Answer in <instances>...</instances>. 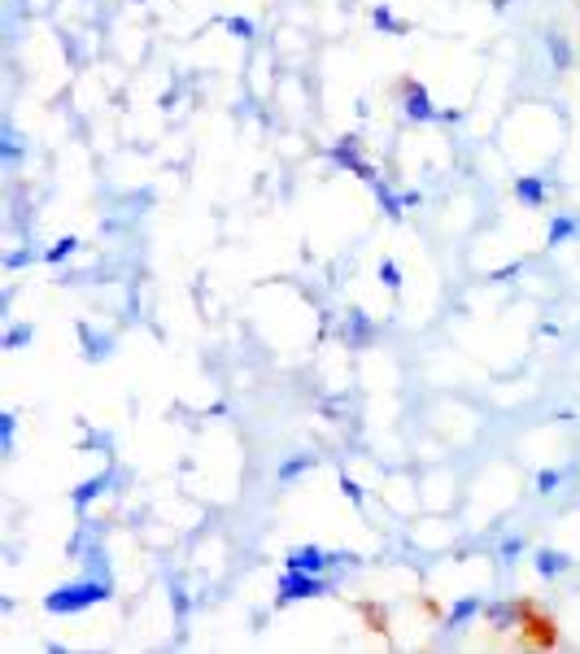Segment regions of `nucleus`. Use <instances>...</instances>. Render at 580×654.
<instances>
[{
    "mask_svg": "<svg viewBox=\"0 0 580 654\" xmlns=\"http://www.w3.org/2000/svg\"><path fill=\"white\" fill-rule=\"evenodd\" d=\"M437 122H445V127H459V122H462V109H459V105H440V109H437Z\"/></svg>",
    "mask_w": 580,
    "mask_h": 654,
    "instance_id": "30",
    "label": "nucleus"
},
{
    "mask_svg": "<svg viewBox=\"0 0 580 654\" xmlns=\"http://www.w3.org/2000/svg\"><path fill=\"white\" fill-rule=\"evenodd\" d=\"M79 244H83L79 236H57L48 249H40V262L44 266H61V262H70L75 254H79Z\"/></svg>",
    "mask_w": 580,
    "mask_h": 654,
    "instance_id": "19",
    "label": "nucleus"
},
{
    "mask_svg": "<svg viewBox=\"0 0 580 654\" xmlns=\"http://www.w3.org/2000/svg\"><path fill=\"white\" fill-rule=\"evenodd\" d=\"M376 337H380V323L367 315L362 306H349V310H345V323H340V340H345L349 349H367Z\"/></svg>",
    "mask_w": 580,
    "mask_h": 654,
    "instance_id": "6",
    "label": "nucleus"
},
{
    "mask_svg": "<svg viewBox=\"0 0 580 654\" xmlns=\"http://www.w3.org/2000/svg\"><path fill=\"white\" fill-rule=\"evenodd\" d=\"M79 337H83V345H88V358H92V362L109 358V349H114V340H109V337H97V332H92L88 323L79 327Z\"/></svg>",
    "mask_w": 580,
    "mask_h": 654,
    "instance_id": "24",
    "label": "nucleus"
},
{
    "mask_svg": "<svg viewBox=\"0 0 580 654\" xmlns=\"http://www.w3.org/2000/svg\"><path fill=\"white\" fill-rule=\"evenodd\" d=\"M223 31H227L232 40L249 44L254 36H258V22H254V18H241V14H232V18H223Z\"/></svg>",
    "mask_w": 580,
    "mask_h": 654,
    "instance_id": "23",
    "label": "nucleus"
},
{
    "mask_svg": "<svg viewBox=\"0 0 580 654\" xmlns=\"http://www.w3.org/2000/svg\"><path fill=\"white\" fill-rule=\"evenodd\" d=\"M481 615H484V597H481V594H467V597H459V602L445 611V624H440V628H450V633H462V628H467V624H476Z\"/></svg>",
    "mask_w": 580,
    "mask_h": 654,
    "instance_id": "12",
    "label": "nucleus"
},
{
    "mask_svg": "<svg viewBox=\"0 0 580 654\" xmlns=\"http://www.w3.org/2000/svg\"><path fill=\"white\" fill-rule=\"evenodd\" d=\"M576 594H580V585H576Z\"/></svg>",
    "mask_w": 580,
    "mask_h": 654,
    "instance_id": "32",
    "label": "nucleus"
},
{
    "mask_svg": "<svg viewBox=\"0 0 580 654\" xmlns=\"http://www.w3.org/2000/svg\"><path fill=\"white\" fill-rule=\"evenodd\" d=\"M520 555H523V536L520 533L502 536V545H498V563H502V567H515V563H520Z\"/></svg>",
    "mask_w": 580,
    "mask_h": 654,
    "instance_id": "25",
    "label": "nucleus"
},
{
    "mask_svg": "<svg viewBox=\"0 0 580 654\" xmlns=\"http://www.w3.org/2000/svg\"><path fill=\"white\" fill-rule=\"evenodd\" d=\"M481 619L493 628V633H515V628H523V619H528V602H520V597H498V602H484Z\"/></svg>",
    "mask_w": 580,
    "mask_h": 654,
    "instance_id": "5",
    "label": "nucleus"
},
{
    "mask_svg": "<svg viewBox=\"0 0 580 654\" xmlns=\"http://www.w3.org/2000/svg\"><path fill=\"white\" fill-rule=\"evenodd\" d=\"M401 201H406V210H419V205H423V192H401Z\"/></svg>",
    "mask_w": 580,
    "mask_h": 654,
    "instance_id": "31",
    "label": "nucleus"
},
{
    "mask_svg": "<svg viewBox=\"0 0 580 654\" xmlns=\"http://www.w3.org/2000/svg\"><path fill=\"white\" fill-rule=\"evenodd\" d=\"M337 489H340V497H345V502H349L354 511H362V506H367V489H362V484H358L354 476H349L345 467L337 472Z\"/></svg>",
    "mask_w": 580,
    "mask_h": 654,
    "instance_id": "20",
    "label": "nucleus"
},
{
    "mask_svg": "<svg viewBox=\"0 0 580 654\" xmlns=\"http://www.w3.org/2000/svg\"><path fill=\"white\" fill-rule=\"evenodd\" d=\"M327 161L337 166V171H349V175H358L367 188L380 179V171L367 161V153H362V136L358 131H345V136H337L332 144H327Z\"/></svg>",
    "mask_w": 580,
    "mask_h": 654,
    "instance_id": "3",
    "label": "nucleus"
},
{
    "mask_svg": "<svg viewBox=\"0 0 580 654\" xmlns=\"http://www.w3.org/2000/svg\"><path fill=\"white\" fill-rule=\"evenodd\" d=\"M109 489H114V472H97V476L79 480V484L70 489V511H75V515H88Z\"/></svg>",
    "mask_w": 580,
    "mask_h": 654,
    "instance_id": "8",
    "label": "nucleus"
},
{
    "mask_svg": "<svg viewBox=\"0 0 580 654\" xmlns=\"http://www.w3.org/2000/svg\"><path fill=\"white\" fill-rule=\"evenodd\" d=\"M26 262H36V249H9V254H5V271H18Z\"/></svg>",
    "mask_w": 580,
    "mask_h": 654,
    "instance_id": "28",
    "label": "nucleus"
},
{
    "mask_svg": "<svg viewBox=\"0 0 580 654\" xmlns=\"http://www.w3.org/2000/svg\"><path fill=\"white\" fill-rule=\"evenodd\" d=\"M79 563H83V576H75V580H66V585H57V589L44 594V611L57 615V619H66V615H83V611H92V607H100V602L114 597V572H109L105 545L88 550Z\"/></svg>",
    "mask_w": 580,
    "mask_h": 654,
    "instance_id": "1",
    "label": "nucleus"
},
{
    "mask_svg": "<svg viewBox=\"0 0 580 654\" xmlns=\"http://www.w3.org/2000/svg\"><path fill=\"white\" fill-rule=\"evenodd\" d=\"M563 480H567V472H563V467H541L537 480H533V489H537L541 497H550V493H559V489H563Z\"/></svg>",
    "mask_w": 580,
    "mask_h": 654,
    "instance_id": "22",
    "label": "nucleus"
},
{
    "mask_svg": "<svg viewBox=\"0 0 580 654\" xmlns=\"http://www.w3.org/2000/svg\"><path fill=\"white\" fill-rule=\"evenodd\" d=\"M371 192H376V201H380V210H384L388 223H401V218H406V201H401V192L388 183V179H376Z\"/></svg>",
    "mask_w": 580,
    "mask_h": 654,
    "instance_id": "16",
    "label": "nucleus"
},
{
    "mask_svg": "<svg viewBox=\"0 0 580 654\" xmlns=\"http://www.w3.org/2000/svg\"><path fill=\"white\" fill-rule=\"evenodd\" d=\"M310 472H319V454H315V450H297V454H288L280 467H275V480H280V484H297V480L310 476Z\"/></svg>",
    "mask_w": 580,
    "mask_h": 654,
    "instance_id": "13",
    "label": "nucleus"
},
{
    "mask_svg": "<svg viewBox=\"0 0 580 654\" xmlns=\"http://www.w3.org/2000/svg\"><path fill=\"white\" fill-rule=\"evenodd\" d=\"M511 192H515V201H520L523 210H541V205L550 201V179L545 175H520L515 183H511Z\"/></svg>",
    "mask_w": 580,
    "mask_h": 654,
    "instance_id": "11",
    "label": "nucleus"
},
{
    "mask_svg": "<svg viewBox=\"0 0 580 654\" xmlns=\"http://www.w3.org/2000/svg\"><path fill=\"white\" fill-rule=\"evenodd\" d=\"M171 611H175V619H188V611H192V597L180 585H171Z\"/></svg>",
    "mask_w": 580,
    "mask_h": 654,
    "instance_id": "27",
    "label": "nucleus"
},
{
    "mask_svg": "<svg viewBox=\"0 0 580 654\" xmlns=\"http://www.w3.org/2000/svg\"><path fill=\"white\" fill-rule=\"evenodd\" d=\"M572 240H580V214L576 210H559V214H550L545 249H563V244H572Z\"/></svg>",
    "mask_w": 580,
    "mask_h": 654,
    "instance_id": "10",
    "label": "nucleus"
},
{
    "mask_svg": "<svg viewBox=\"0 0 580 654\" xmlns=\"http://www.w3.org/2000/svg\"><path fill=\"white\" fill-rule=\"evenodd\" d=\"M31 340H36V323L22 318V323H9V327L0 332V349H5V354H18V349H26Z\"/></svg>",
    "mask_w": 580,
    "mask_h": 654,
    "instance_id": "18",
    "label": "nucleus"
},
{
    "mask_svg": "<svg viewBox=\"0 0 580 654\" xmlns=\"http://www.w3.org/2000/svg\"><path fill=\"white\" fill-rule=\"evenodd\" d=\"M14 450H18V415L0 410V454L14 458Z\"/></svg>",
    "mask_w": 580,
    "mask_h": 654,
    "instance_id": "21",
    "label": "nucleus"
},
{
    "mask_svg": "<svg viewBox=\"0 0 580 654\" xmlns=\"http://www.w3.org/2000/svg\"><path fill=\"white\" fill-rule=\"evenodd\" d=\"M376 279H380V284L388 288V293H393V297L401 293V266H398L393 258H380V266H376Z\"/></svg>",
    "mask_w": 580,
    "mask_h": 654,
    "instance_id": "26",
    "label": "nucleus"
},
{
    "mask_svg": "<svg viewBox=\"0 0 580 654\" xmlns=\"http://www.w3.org/2000/svg\"><path fill=\"white\" fill-rule=\"evenodd\" d=\"M541 48H545V57H550V70H572V61H576V53H572V44H567V36L563 31H541Z\"/></svg>",
    "mask_w": 580,
    "mask_h": 654,
    "instance_id": "14",
    "label": "nucleus"
},
{
    "mask_svg": "<svg viewBox=\"0 0 580 654\" xmlns=\"http://www.w3.org/2000/svg\"><path fill=\"white\" fill-rule=\"evenodd\" d=\"M83 450H105V454H109V450H114V441H109V432H88L83 436Z\"/></svg>",
    "mask_w": 580,
    "mask_h": 654,
    "instance_id": "29",
    "label": "nucleus"
},
{
    "mask_svg": "<svg viewBox=\"0 0 580 654\" xmlns=\"http://www.w3.org/2000/svg\"><path fill=\"white\" fill-rule=\"evenodd\" d=\"M22 158H26V136L14 122H0V161H5V171H18Z\"/></svg>",
    "mask_w": 580,
    "mask_h": 654,
    "instance_id": "15",
    "label": "nucleus"
},
{
    "mask_svg": "<svg viewBox=\"0 0 580 654\" xmlns=\"http://www.w3.org/2000/svg\"><path fill=\"white\" fill-rule=\"evenodd\" d=\"M371 26H376V31H384V36H393V40L410 36V22L398 18L388 5H371Z\"/></svg>",
    "mask_w": 580,
    "mask_h": 654,
    "instance_id": "17",
    "label": "nucleus"
},
{
    "mask_svg": "<svg viewBox=\"0 0 580 654\" xmlns=\"http://www.w3.org/2000/svg\"><path fill=\"white\" fill-rule=\"evenodd\" d=\"M284 567L288 572H332V550H323V545H293L288 555H284Z\"/></svg>",
    "mask_w": 580,
    "mask_h": 654,
    "instance_id": "9",
    "label": "nucleus"
},
{
    "mask_svg": "<svg viewBox=\"0 0 580 654\" xmlns=\"http://www.w3.org/2000/svg\"><path fill=\"white\" fill-rule=\"evenodd\" d=\"M533 572L545 580V585H559L563 576L576 572V558L567 555V550H554V545H541L533 550Z\"/></svg>",
    "mask_w": 580,
    "mask_h": 654,
    "instance_id": "7",
    "label": "nucleus"
},
{
    "mask_svg": "<svg viewBox=\"0 0 580 654\" xmlns=\"http://www.w3.org/2000/svg\"><path fill=\"white\" fill-rule=\"evenodd\" d=\"M398 105H401V119L415 122V127H423V122H437V100H432V92H428V83L419 79H401L398 83Z\"/></svg>",
    "mask_w": 580,
    "mask_h": 654,
    "instance_id": "4",
    "label": "nucleus"
},
{
    "mask_svg": "<svg viewBox=\"0 0 580 654\" xmlns=\"http://www.w3.org/2000/svg\"><path fill=\"white\" fill-rule=\"evenodd\" d=\"M337 594V580L332 572H288L284 567L275 580V607H293V602H310V597H327Z\"/></svg>",
    "mask_w": 580,
    "mask_h": 654,
    "instance_id": "2",
    "label": "nucleus"
}]
</instances>
